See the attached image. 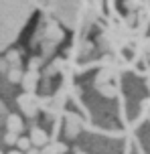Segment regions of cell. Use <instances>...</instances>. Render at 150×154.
Masks as SVG:
<instances>
[{"mask_svg": "<svg viewBox=\"0 0 150 154\" xmlns=\"http://www.w3.org/2000/svg\"><path fill=\"white\" fill-rule=\"evenodd\" d=\"M31 142L35 144V146H45V144H47V134H45L43 130H32Z\"/></svg>", "mask_w": 150, "mask_h": 154, "instance_id": "1", "label": "cell"}, {"mask_svg": "<svg viewBox=\"0 0 150 154\" xmlns=\"http://www.w3.org/2000/svg\"><path fill=\"white\" fill-rule=\"evenodd\" d=\"M8 128H10V134H16V132L23 130V122H20L16 116H10V118H8Z\"/></svg>", "mask_w": 150, "mask_h": 154, "instance_id": "2", "label": "cell"}, {"mask_svg": "<svg viewBox=\"0 0 150 154\" xmlns=\"http://www.w3.org/2000/svg\"><path fill=\"white\" fill-rule=\"evenodd\" d=\"M8 79H10L12 83L20 81V79H23V73H20V69H18V67H12V69H8Z\"/></svg>", "mask_w": 150, "mask_h": 154, "instance_id": "3", "label": "cell"}, {"mask_svg": "<svg viewBox=\"0 0 150 154\" xmlns=\"http://www.w3.org/2000/svg\"><path fill=\"white\" fill-rule=\"evenodd\" d=\"M6 61L12 63L14 67H18V61H20V55H18V51H10V53L6 55Z\"/></svg>", "mask_w": 150, "mask_h": 154, "instance_id": "4", "label": "cell"}, {"mask_svg": "<svg viewBox=\"0 0 150 154\" xmlns=\"http://www.w3.org/2000/svg\"><path fill=\"white\" fill-rule=\"evenodd\" d=\"M99 91H102L106 97H114V95H116V89H114L112 85H102V87H99Z\"/></svg>", "mask_w": 150, "mask_h": 154, "instance_id": "5", "label": "cell"}, {"mask_svg": "<svg viewBox=\"0 0 150 154\" xmlns=\"http://www.w3.org/2000/svg\"><path fill=\"white\" fill-rule=\"evenodd\" d=\"M16 144H18L20 150L29 152V148H31V140H29V138H18V140H16Z\"/></svg>", "mask_w": 150, "mask_h": 154, "instance_id": "6", "label": "cell"}, {"mask_svg": "<svg viewBox=\"0 0 150 154\" xmlns=\"http://www.w3.org/2000/svg\"><path fill=\"white\" fill-rule=\"evenodd\" d=\"M0 73H8V61L0 59Z\"/></svg>", "mask_w": 150, "mask_h": 154, "instance_id": "7", "label": "cell"}, {"mask_svg": "<svg viewBox=\"0 0 150 154\" xmlns=\"http://www.w3.org/2000/svg\"><path fill=\"white\" fill-rule=\"evenodd\" d=\"M4 140H6V144H14V142H16V134H8Z\"/></svg>", "mask_w": 150, "mask_h": 154, "instance_id": "8", "label": "cell"}, {"mask_svg": "<svg viewBox=\"0 0 150 154\" xmlns=\"http://www.w3.org/2000/svg\"><path fill=\"white\" fill-rule=\"evenodd\" d=\"M0 112H2V114H4V112H6V108H4V106H2V103H0Z\"/></svg>", "mask_w": 150, "mask_h": 154, "instance_id": "9", "label": "cell"}, {"mask_svg": "<svg viewBox=\"0 0 150 154\" xmlns=\"http://www.w3.org/2000/svg\"><path fill=\"white\" fill-rule=\"evenodd\" d=\"M26 154H39V152H37V150H29Z\"/></svg>", "mask_w": 150, "mask_h": 154, "instance_id": "10", "label": "cell"}, {"mask_svg": "<svg viewBox=\"0 0 150 154\" xmlns=\"http://www.w3.org/2000/svg\"><path fill=\"white\" fill-rule=\"evenodd\" d=\"M10 154H23V152H18V150H16V152H10Z\"/></svg>", "mask_w": 150, "mask_h": 154, "instance_id": "11", "label": "cell"}, {"mask_svg": "<svg viewBox=\"0 0 150 154\" xmlns=\"http://www.w3.org/2000/svg\"><path fill=\"white\" fill-rule=\"evenodd\" d=\"M77 154H83V152H77Z\"/></svg>", "mask_w": 150, "mask_h": 154, "instance_id": "12", "label": "cell"}]
</instances>
